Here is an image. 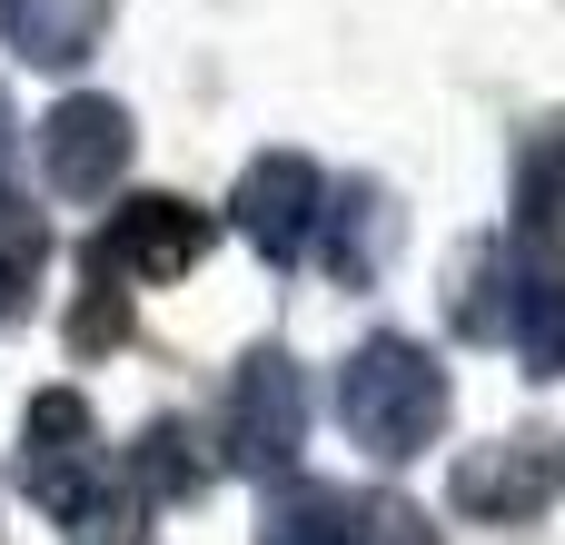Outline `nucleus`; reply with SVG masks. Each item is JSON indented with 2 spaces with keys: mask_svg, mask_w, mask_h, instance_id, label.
Returning <instances> with one entry per match:
<instances>
[{
  "mask_svg": "<svg viewBox=\"0 0 565 545\" xmlns=\"http://www.w3.org/2000/svg\"><path fill=\"white\" fill-rule=\"evenodd\" d=\"M338 427L348 447H367L377 467H407L437 427H447V367L417 338H367L338 367Z\"/></svg>",
  "mask_w": 565,
  "mask_h": 545,
  "instance_id": "1",
  "label": "nucleus"
},
{
  "mask_svg": "<svg viewBox=\"0 0 565 545\" xmlns=\"http://www.w3.org/2000/svg\"><path fill=\"white\" fill-rule=\"evenodd\" d=\"M209 238H218L209 209L149 189V199H119V209H109V228L89 238V268H109V278H129V288H169V278H189V268L209 258Z\"/></svg>",
  "mask_w": 565,
  "mask_h": 545,
  "instance_id": "2",
  "label": "nucleus"
},
{
  "mask_svg": "<svg viewBox=\"0 0 565 545\" xmlns=\"http://www.w3.org/2000/svg\"><path fill=\"white\" fill-rule=\"evenodd\" d=\"M298 447H308V387H298V357L258 348V357L238 367V387H228V467H248V477H288Z\"/></svg>",
  "mask_w": 565,
  "mask_h": 545,
  "instance_id": "3",
  "label": "nucleus"
},
{
  "mask_svg": "<svg viewBox=\"0 0 565 545\" xmlns=\"http://www.w3.org/2000/svg\"><path fill=\"white\" fill-rule=\"evenodd\" d=\"M30 139H40V179H50V199H109L119 169H129V109L99 99V89H70Z\"/></svg>",
  "mask_w": 565,
  "mask_h": 545,
  "instance_id": "4",
  "label": "nucleus"
},
{
  "mask_svg": "<svg viewBox=\"0 0 565 545\" xmlns=\"http://www.w3.org/2000/svg\"><path fill=\"white\" fill-rule=\"evenodd\" d=\"M318 199H328V179H318L298 149H268V159H248V169H238L228 228H238L268 268H288V258L308 248V228H318Z\"/></svg>",
  "mask_w": 565,
  "mask_h": 545,
  "instance_id": "5",
  "label": "nucleus"
},
{
  "mask_svg": "<svg viewBox=\"0 0 565 545\" xmlns=\"http://www.w3.org/2000/svg\"><path fill=\"white\" fill-rule=\"evenodd\" d=\"M546 496H556V467H546V447H526V437L467 447V457H457V477H447V506H457V516H477V526H536V516H546Z\"/></svg>",
  "mask_w": 565,
  "mask_h": 545,
  "instance_id": "6",
  "label": "nucleus"
},
{
  "mask_svg": "<svg viewBox=\"0 0 565 545\" xmlns=\"http://www.w3.org/2000/svg\"><path fill=\"white\" fill-rule=\"evenodd\" d=\"M397 228H407V209L377 189V179H348V189H328L318 199V258H328V278L338 288H377L387 278V248H397Z\"/></svg>",
  "mask_w": 565,
  "mask_h": 545,
  "instance_id": "7",
  "label": "nucleus"
},
{
  "mask_svg": "<svg viewBox=\"0 0 565 545\" xmlns=\"http://www.w3.org/2000/svg\"><path fill=\"white\" fill-rule=\"evenodd\" d=\"M497 348H516L526 377H565V268H536L526 248L507 258V328Z\"/></svg>",
  "mask_w": 565,
  "mask_h": 545,
  "instance_id": "8",
  "label": "nucleus"
},
{
  "mask_svg": "<svg viewBox=\"0 0 565 545\" xmlns=\"http://www.w3.org/2000/svg\"><path fill=\"white\" fill-rule=\"evenodd\" d=\"M109 30V0H0V40L30 70H79Z\"/></svg>",
  "mask_w": 565,
  "mask_h": 545,
  "instance_id": "9",
  "label": "nucleus"
},
{
  "mask_svg": "<svg viewBox=\"0 0 565 545\" xmlns=\"http://www.w3.org/2000/svg\"><path fill=\"white\" fill-rule=\"evenodd\" d=\"M258 545H377V536H367V506L348 487L278 477V496L258 506Z\"/></svg>",
  "mask_w": 565,
  "mask_h": 545,
  "instance_id": "10",
  "label": "nucleus"
},
{
  "mask_svg": "<svg viewBox=\"0 0 565 545\" xmlns=\"http://www.w3.org/2000/svg\"><path fill=\"white\" fill-rule=\"evenodd\" d=\"M516 248L536 268H565V129H546L516 159Z\"/></svg>",
  "mask_w": 565,
  "mask_h": 545,
  "instance_id": "11",
  "label": "nucleus"
},
{
  "mask_svg": "<svg viewBox=\"0 0 565 545\" xmlns=\"http://www.w3.org/2000/svg\"><path fill=\"white\" fill-rule=\"evenodd\" d=\"M129 487H139L149 506H189V496H209V457H199V437H189L179 417H159V427L129 447Z\"/></svg>",
  "mask_w": 565,
  "mask_h": 545,
  "instance_id": "12",
  "label": "nucleus"
},
{
  "mask_svg": "<svg viewBox=\"0 0 565 545\" xmlns=\"http://www.w3.org/2000/svg\"><path fill=\"white\" fill-rule=\"evenodd\" d=\"M40 258H50V228H40V209L0 189V318H10V308L30 298V278H40Z\"/></svg>",
  "mask_w": 565,
  "mask_h": 545,
  "instance_id": "13",
  "label": "nucleus"
},
{
  "mask_svg": "<svg viewBox=\"0 0 565 545\" xmlns=\"http://www.w3.org/2000/svg\"><path fill=\"white\" fill-rule=\"evenodd\" d=\"M119 338H129V278L89 268V298L70 308V357H99V348H119Z\"/></svg>",
  "mask_w": 565,
  "mask_h": 545,
  "instance_id": "14",
  "label": "nucleus"
},
{
  "mask_svg": "<svg viewBox=\"0 0 565 545\" xmlns=\"http://www.w3.org/2000/svg\"><path fill=\"white\" fill-rule=\"evenodd\" d=\"M0 149H10V109H0Z\"/></svg>",
  "mask_w": 565,
  "mask_h": 545,
  "instance_id": "15",
  "label": "nucleus"
},
{
  "mask_svg": "<svg viewBox=\"0 0 565 545\" xmlns=\"http://www.w3.org/2000/svg\"><path fill=\"white\" fill-rule=\"evenodd\" d=\"M556 477H565V467H556Z\"/></svg>",
  "mask_w": 565,
  "mask_h": 545,
  "instance_id": "16",
  "label": "nucleus"
}]
</instances>
